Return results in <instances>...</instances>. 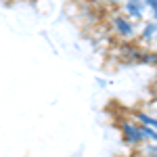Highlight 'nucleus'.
I'll list each match as a JSON object with an SVG mask.
<instances>
[{"instance_id":"nucleus-9","label":"nucleus","mask_w":157,"mask_h":157,"mask_svg":"<svg viewBox=\"0 0 157 157\" xmlns=\"http://www.w3.org/2000/svg\"><path fill=\"white\" fill-rule=\"evenodd\" d=\"M155 42H157V36H155Z\"/></svg>"},{"instance_id":"nucleus-4","label":"nucleus","mask_w":157,"mask_h":157,"mask_svg":"<svg viewBox=\"0 0 157 157\" xmlns=\"http://www.w3.org/2000/svg\"><path fill=\"white\" fill-rule=\"evenodd\" d=\"M138 36H140L143 42H151V40H155V36H157V23H155V21H147V23L143 25V29L138 32Z\"/></svg>"},{"instance_id":"nucleus-8","label":"nucleus","mask_w":157,"mask_h":157,"mask_svg":"<svg viewBox=\"0 0 157 157\" xmlns=\"http://www.w3.org/2000/svg\"><path fill=\"white\" fill-rule=\"evenodd\" d=\"M115 2H126V0H115Z\"/></svg>"},{"instance_id":"nucleus-7","label":"nucleus","mask_w":157,"mask_h":157,"mask_svg":"<svg viewBox=\"0 0 157 157\" xmlns=\"http://www.w3.org/2000/svg\"><path fill=\"white\" fill-rule=\"evenodd\" d=\"M151 94H153V98L157 101V82H155L153 86H151Z\"/></svg>"},{"instance_id":"nucleus-1","label":"nucleus","mask_w":157,"mask_h":157,"mask_svg":"<svg viewBox=\"0 0 157 157\" xmlns=\"http://www.w3.org/2000/svg\"><path fill=\"white\" fill-rule=\"evenodd\" d=\"M117 130H120V136H121V140H124V145L130 147L132 151H136L140 145H145L143 126H140L136 120H132L130 115L117 120Z\"/></svg>"},{"instance_id":"nucleus-5","label":"nucleus","mask_w":157,"mask_h":157,"mask_svg":"<svg viewBox=\"0 0 157 157\" xmlns=\"http://www.w3.org/2000/svg\"><path fill=\"white\" fill-rule=\"evenodd\" d=\"M134 157H157V145L155 143H145L134 151Z\"/></svg>"},{"instance_id":"nucleus-2","label":"nucleus","mask_w":157,"mask_h":157,"mask_svg":"<svg viewBox=\"0 0 157 157\" xmlns=\"http://www.w3.org/2000/svg\"><path fill=\"white\" fill-rule=\"evenodd\" d=\"M109 29L113 32V36L121 38L124 42H130V40L136 36V25H134L130 19H126L121 13H113V15H111V19H109Z\"/></svg>"},{"instance_id":"nucleus-6","label":"nucleus","mask_w":157,"mask_h":157,"mask_svg":"<svg viewBox=\"0 0 157 157\" xmlns=\"http://www.w3.org/2000/svg\"><path fill=\"white\" fill-rule=\"evenodd\" d=\"M143 4H145V9H151V13H153V19L151 21L157 23V0H143Z\"/></svg>"},{"instance_id":"nucleus-3","label":"nucleus","mask_w":157,"mask_h":157,"mask_svg":"<svg viewBox=\"0 0 157 157\" xmlns=\"http://www.w3.org/2000/svg\"><path fill=\"white\" fill-rule=\"evenodd\" d=\"M121 15L126 19H130L134 25L138 23V21H143V17H145V4H143V0H126V2H121Z\"/></svg>"}]
</instances>
